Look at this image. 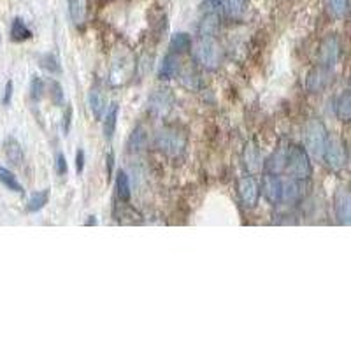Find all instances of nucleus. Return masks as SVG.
Segmentation results:
<instances>
[{
    "label": "nucleus",
    "mask_w": 351,
    "mask_h": 351,
    "mask_svg": "<svg viewBox=\"0 0 351 351\" xmlns=\"http://www.w3.org/2000/svg\"><path fill=\"white\" fill-rule=\"evenodd\" d=\"M195 62L206 71H215L221 64V48L216 43V36H199L193 46Z\"/></svg>",
    "instance_id": "f257e3e1"
},
{
    "label": "nucleus",
    "mask_w": 351,
    "mask_h": 351,
    "mask_svg": "<svg viewBox=\"0 0 351 351\" xmlns=\"http://www.w3.org/2000/svg\"><path fill=\"white\" fill-rule=\"evenodd\" d=\"M302 139H304V149L307 152V155L315 156V158H324V149L328 139V132L322 121L319 120L307 121V123L304 125Z\"/></svg>",
    "instance_id": "f03ea898"
},
{
    "label": "nucleus",
    "mask_w": 351,
    "mask_h": 351,
    "mask_svg": "<svg viewBox=\"0 0 351 351\" xmlns=\"http://www.w3.org/2000/svg\"><path fill=\"white\" fill-rule=\"evenodd\" d=\"M285 171L288 172L290 178L299 181L307 180L311 176V160H309V155H307V152L302 146H297V144L288 146L287 167H285Z\"/></svg>",
    "instance_id": "7ed1b4c3"
},
{
    "label": "nucleus",
    "mask_w": 351,
    "mask_h": 351,
    "mask_svg": "<svg viewBox=\"0 0 351 351\" xmlns=\"http://www.w3.org/2000/svg\"><path fill=\"white\" fill-rule=\"evenodd\" d=\"M155 148L167 156H180L186 148V137L176 128H162L155 136Z\"/></svg>",
    "instance_id": "20e7f679"
},
{
    "label": "nucleus",
    "mask_w": 351,
    "mask_h": 351,
    "mask_svg": "<svg viewBox=\"0 0 351 351\" xmlns=\"http://www.w3.org/2000/svg\"><path fill=\"white\" fill-rule=\"evenodd\" d=\"M327 164V167L330 171H341V169L346 167L348 164V152L346 144L343 143V139L337 136H328L327 144H325L324 149V158H322Z\"/></svg>",
    "instance_id": "39448f33"
},
{
    "label": "nucleus",
    "mask_w": 351,
    "mask_h": 351,
    "mask_svg": "<svg viewBox=\"0 0 351 351\" xmlns=\"http://www.w3.org/2000/svg\"><path fill=\"white\" fill-rule=\"evenodd\" d=\"M174 108V95L169 88H158L148 99V111L156 118H165Z\"/></svg>",
    "instance_id": "423d86ee"
},
{
    "label": "nucleus",
    "mask_w": 351,
    "mask_h": 351,
    "mask_svg": "<svg viewBox=\"0 0 351 351\" xmlns=\"http://www.w3.org/2000/svg\"><path fill=\"white\" fill-rule=\"evenodd\" d=\"M237 192H239V199L244 208H256V204H258L260 199V186L253 176H241L239 181H237Z\"/></svg>",
    "instance_id": "0eeeda50"
},
{
    "label": "nucleus",
    "mask_w": 351,
    "mask_h": 351,
    "mask_svg": "<svg viewBox=\"0 0 351 351\" xmlns=\"http://www.w3.org/2000/svg\"><path fill=\"white\" fill-rule=\"evenodd\" d=\"M341 56V43L335 36H328L322 40V46H319L318 51V62L322 67L334 69L335 64L339 62Z\"/></svg>",
    "instance_id": "6e6552de"
},
{
    "label": "nucleus",
    "mask_w": 351,
    "mask_h": 351,
    "mask_svg": "<svg viewBox=\"0 0 351 351\" xmlns=\"http://www.w3.org/2000/svg\"><path fill=\"white\" fill-rule=\"evenodd\" d=\"M262 193L265 200L271 204H281V197H283V181H281L280 174H267L263 176L262 180Z\"/></svg>",
    "instance_id": "1a4fd4ad"
},
{
    "label": "nucleus",
    "mask_w": 351,
    "mask_h": 351,
    "mask_svg": "<svg viewBox=\"0 0 351 351\" xmlns=\"http://www.w3.org/2000/svg\"><path fill=\"white\" fill-rule=\"evenodd\" d=\"M335 218L341 225H351V190L339 188L334 199Z\"/></svg>",
    "instance_id": "9d476101"
},
{
    "label": "nucleus",
    "mask_w": 351,
    "mask_h": 351,
    "mask_svg": "<svg viewBox=\"0 0 351 351\" xmlns=\"http://www.w3.org/2000/svg\"><path fill=\"white\" fill-rule=\"evenodd\" d=\"M330 72H332L330 69L322 67V65L313 69V71L307 74V80H306L307 90H309L311 93H319L322 90H325V88L328 86V83H330Z\"/></svg>",
    "instance_id": "9b49d317"
},
{
    "label": "nucleus",
    "mask_w": 351,
    "mask_h": 351,
    "mask_svg": "<svg viewBox=\"0 0 351 351\" xmlns=\"http://www.w3.org/2000/svg\"><path fill=\"white\" fill-rule=\"evenodd\" d=\"M88 108L92 111L95 120H102L108 111V97L100 88H92L88 93Z\"/></svg>",
    "instance_id": "f8f14e48"
},
{
    "label": "nucleus",
    "mask_w": 351,
    "mask_h": 351,
    "mask_svg": "<svg viewBox=\"0 0 351 351\" xmlns=\"http://www.w3.org/2000/svg\"><path fill=\"white\" fill-rule=\"evenodd\" d=\"M243 160L246 169L252 172V174H255V172H258L260 169H262V155H260V148L255 141H250V143L244 146Z\"/></svg>",
    "instance_id": "ddd939ff"
},
{
    "label": "nucleus",
    "mask_w": 351,
    "mask_h": 351,
    "mask_svg": "<svg viewBox=\"0 0 351 351\" xmlns=\"http://www.w3.org/2000/svg\"><path fill=\"white\" fill-rule=\"evenodd\" d=\"M4 153L5 158L9 160V164L14 165V167H20L23 164V148H21V144L18 143V139L14 137H8L4 143Z\"/></svg>",
    "instance_id": "4468645a"
},
{
    "label": "nucleus",
    "mask_w": 351,
    "mask_h": 351,
    "mask_svg": "<svg viewBox=\"0 0 351 351\" xmlns=\"http://www.w3.org/2000/svg\"><path fill=\"white\" fill-rule=\"evenodd\" d=\"M287 155H288V146H280L271 155V158L267 160L265 164V171L271 172V174H281L287 167Z\"/></svg>",
    "instance_id": "2eb2a0df"
},
{
    "label": "nucleus",
    "mask_w": 351,
    "mask_h": 351,
    "mask_svg": "<svg viewBox=\"0 0 351 351\" xmlns=\"http://www.w3.org/2000/svg\"><path fill=\"white\" fill-rule=\"evenodd\" d=\"M302 197V181L290 178L288 181H283V197L281 202L293 204Z\"/></svg>",
    "instance_id": "dca6fc26"
},
{
    "label": "nucleus",
    "mask_w": 351,
    "mask_h": 351,
    "mask_svg": "<svg viewBox=\"0 0 351 351\" xmlns=\"http://www.w3.org/2000/svg\"><path fill=\"white\" fill-rule=\"evenodd\" d=\"M69 16L74 25H83L88 16V0H67Z\"/></svg>",
    "instance_id": "f3484780"
},
{
    "label": "nucleus",
    "mask_w": 351,
    "mask_h": 351,
    "mask_svg": "<svg viewBox=\"0 0 351 351\" xmlns=\"http://www.w3.org/2000/svg\"><path fill=\"white\" fill-rule=\"evenodd\" d=\"M178 72H180V60H178L176 53L171 51L164 58L162 65H160L158 76L160 80H172V77L178 76Z\"/></svg>",
    "instance_id": "a211bd4d"
},
{
    "label": "nucleus",
    "mask_w": 351,
    "mask_h": 351,
    "mask_svg": "<svg viewBox=\"0 0 351 351\" xmlns=\"http://www.w3.org/2000/svg\"><path fill=\"white\" fill-rule=\"evenodd\" d=\"M219 30V12H204L199 36H216Z\"/></svg>",
    "instance_id": "6ab92c4d"
},
{
    "label": "nucleus",
    "mask_w": 351,
    "mask_h": 351,
    "mask_svg": "<svg viewBox=\"0 0 351 351\" xmlns=\"http://www.w3.org/2000/svg\"><path fill=\"white\" fill-rule=\"evenodd\" d=\"M132 71V62L127 58H121V62H114L111 67V83L121 84L128 80Z\"/></svg>",
    "instance_id": "aec40b11"
},
{
    "label": "nucleus",
    "mask_w": 351,
    "mask_h": 351,
    "mask_svg": "<svg viewBox=\"0 0 351 351\" xmlns=\"http://www.w3.org/2000/svg\"><path fill=\"white\" fill-rule=\"evenodd\" d=\"M335 116L341 121H351V92L341 93L335 99Z\"/></svg>",
    "instance_id": "412c9836"
},
{
    "label": "nucleus",
    "mask_w": 351,
    "mask_h": 351,
    "mask_svg": "<svg viewBox=\"0 0 351 351\" xmlns=\"http://www.w3.org/2000/svg\"><path fill=\"white\" fill-rule=\"evenodd\" d=\"M247 0H221V9L232 20H237L244 14L246 11Z\"/></svg>",
    "instance_id": "4be33fe9"
},
{
    "label": "nucleus",
    "mask_w": 351,
    "mask_h": 351,
    "mask_svg": "<svg viewBox=\"0 0 351 351\" xmlns=\"http://www.w3.org/2000/svg\"><path fill=\"white\" fill-rule=\"evenodd\" d=\"M118 114H120V108L118 104H112L111 109H108L104 114V136L106 139H112L116 132V123H118Z\"/></svg>",
    "instance_id": "5701e85b"
},
{
    "label": "nucleus",
    "mask_w": 351,
    "mask_h": 351,
    "mask_svg": "<svg viewBox=\"0 0 351 351\" xmlns=\"http://www.w3.org/2000/svg\"><path fill=\"white\" fill-rule=\"evenodd\" d=\"M32 37V30L25 25V21L21 18H14L11 25V39L14 43H23Z\"/></svg>",
    "instance_id": "b1692460"
},
{
    "label": "nucleus",
    "mask_w": 351,
    "mask_h": 351,
    "mask_svg": "<svg viewBox=\"0 0 351 351\" xmlns=\"http://www.w3.org/2000/svg\"><path fill=\"white\" fill-rule=\"evenodd\" d=\"M0 183L4 184L8 190H11V192L23 193V186L20 184V181H18L16 176L12 174L9 169L2 167V165H0Z\"/></svg>",
    "instance_id": "393cba45"
},
{
    "label": "nucleus",
    "mask_w": 351,
    "mask_h": 351,
    "mask_svg": "<svg viewBox=\"0 0 351 351\" xmlns=\"http://www.w3.org/2000/svg\"><path fill=\"white\" fill-rule=\"evenodd\" d=\"M192 49V39H190V36L184 32H180V34H174L171 39V51L172 53H184V51H190Z\"/></svg>",
    "instance_id": "a878e982"
},
{
    "label": "nucleus",
    "mask_w": 351,
    "mask_h": 351,
    "mask_svg": "<svg viewBox=\"0 0 351 351\" xmlns=\"http://www.w3.org/2000/svg\"><path fill=\"white\" fill-rule=\"evenodd\" d=\"M327 11L332 18L341 20L350 11V0H327Z\"/></svg>",
    "instance_id": "bb28decb"
},
{
    "label": "nucleus",
    "mask_w": 351,
    "mask_h": 351,
    "mask_svg": "<svg viewBox=\"0 0 351 351\" xmlns=\"http://www.w3.org/2000/svg\"><path fill=\"white\" fill-rule=\"evenodd\" d=\"M49 200V192L48 190H40V192H36L30 195V199H28V204H27V211L28 213H37L40 211V209L48 204Z\"/></svg>",
    "instance_id": "cd10ccee"
},
{
    "label": "nucleus",
    "mask_w": 351,
    "mask_h": 351,
    "mask_svg": "<svg viewBox=\"0 0 351 351\" xmlns=\"http://www.w3.org/2000/svg\"><path fill=\"white\" fill-rule=\"evenodd\" d=\"M116 190H118V197H120L121 200L127 202V200L130 199L132 190H130V180H128L127 172L123 171L118 172V176H116Z\"/></svg>",
    "instance_id": "c85d7f7f"
},
{
    "label": "nucleus",
    "mask_w": 351,
    "mask_h": 351,
    "mask_svg": "<svg viewBox=\"0 0 351 351\" xmlns=\"http://www.w3.org/2000/svg\"><path fill=\"white\" fill-rule=\"evenodd\" d=\"M39 64L44 71L51 72V74H58L62 71L60 64L56 60V56L51 55V53H44V55L39 56Z\"/></svg>",
    "instance_id": "c756f323"
},
{
    "label": "nucleus",
    "mask_w": 351,
    "mask_h": 351,
    "mask_svg": "<svg viewBox=\"0 0 351 351\" xmlns=\"http://www.w3.org/2000/svg\"><path fill=\"white\" fill-rule=\"evenodd\" d=\"M44 90H46V88H44V81L40 80L39 76H36L32 80V83H30V97H32V100H40L43 99V95H44Z\"/></svg>",
    "instance_id": "7c9ffc66"
},
{
    "label": "nucleus",
    "mask_w": 351,
    "mask_h": 351,
    "mask_svg": "<svg viewBox=\"0 0 351 351\" xmlns=\"http://www.w3.org/2000/svg\"><path fill=\"white\" fill-rule=\"evenodd\" d=\"M146 143V134H144L143 128H137L134 134H132V139H130V149H141Z\"/></svg>",
    "instance_id": "2f4dec72"
},
{
    "label": "nucleus",
    "mask_w": 351,
    "mask_h": 351,
    "mask_svg": "<svg viewBox=\"0 0 351 351\" xmlns=\"http://www.w3.org/2000/svg\"><path fill=\"white\" fill-rule=\"evenodd\" d=\"M49 88H51V100L55 102V106H64V90H62L60 83L51 81Z\"/></svg>",
    "instance_id": "473e14b6"
},
{
    "label": "nucleus",
    "mask_w": 351,
    "mask_h": 351,
    "mask_svg": "<svg viewBox=\"0 0 351 351\" xmlns=\"http://www.w3.org/2000/svg\"><path fill=\"white\" fill-rule=\"evenodd\" d=\"M56 172L60 176L67 174V160H65L64 153H58V155H56Z\"/></svg>",
    "instance_id": "72a5a7b5"
},
{
    "label": "nucleus",
    "mask_w": 351,
    "mask_h": 351,
    "mask_svg": "<svg viewBox=\"0 0 351 351\" xmlns=\"http://www.w3.org/2000/svg\"><path fill=\"white\" fill-rule=\"evenodd\" d=\"M221 0H204V12H219Z\"/></svg>",
    "instance_id": "f704fd0d"
},
{
    "label": "nucleus",
    "mask_w": 351,
    "mask_h": 351,
    "mask_svg": "<svg viewBox=\"0 0 351 351\" xmlns=\"http://www.w3.org/2000/svg\"><path fill=\"white\" fill-rule=\"evenodd\" d=\"M71 123H72V108L71 106H67V109H65V114H64V121H62V128H64L65 134L71 130Z\"/></svg>",
    "instance_id": "c9c22d12"
},
{
    "label": "nucleus",
    "mask_w": 351,
    "mask_h": 351,
    "mask_svg": "<svg viewBox=\"0 0 351 351\" xmlns=\"http://www.w3.org/2000/svg\"><path fill=\"white\" fill-rule=\"evenodd\" d=\"M11 97H12V81H8V83H5L4 97H2V104L4 106L11 104Z\"/></svg>",
    "instance_id": "e433bc0d"
},
{
    "label": "nucleus",
    "mask_w": 351,
    "mask_h": 351,
    "mask_svg": "<svg viewBox=\"0 0 351 351\" xmlns=\"http://www.w3.org/2000/svg\"><path fill=\"white\" fill-rule=\"evenodd\" d=\"M84 169V152L83 149H77L76 153V171L77 174H81Z\"/></svg>",
    "instance_id": "4c0bfd02"
},
{
    "label": "nucleus",
    "mask_w": 351,
    "mask_h": 351,
    "mask_svg": "<svg viewBox=\"0 0 351 351\" xmlns=\"http://www.w3.org/2000/svg\"><path fill=\"white\" fill-rule=\"evenodd\" d=\"M112 162H114V156H112V152H109L108 155V174L112 172Z\"/></svg>",
    "instance_id": "58836bf2"
},
{
    "label": "nucleus",
    "mask_w": 351,
    "mask_h": 351,
    "mask_svg": "<svg viewBox=\"0 0 351 351\" xmlns=\"http://www.w3.org/2000/svg\"><path fill=\"white\" fill-rule=\"evenodd\" d=\"M90 218H92V219H88V221H86V225H95V223H97L95 216H90Z\"/></svg>",
    "instance_id": "ea45409f"
},
{
    "label": "nucleus",
    "mask_w": 351,
    "mask_h": 351,
    "mask_svg": "<svg viewBox=\"0 0 351 351\" xmlns=\"http://www.w3.org/2000/svg\"><path fill=\"white\" fill-rule=\"evenodd\" d=\"M350 92H351V76H350Z\"/></svg>",
    "instance_id": "a19ab883"
}]
</instances>
